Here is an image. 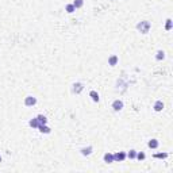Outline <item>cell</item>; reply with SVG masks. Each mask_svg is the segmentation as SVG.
I'll list each match as a JSON object with an SVG mask.
<instances>
[{
  "label": "cell",
  "mask_w": 173,
  "mask_h": 173,
  "mask_svg": "<svg viewBox=\"0 0 173 173\" xmlns=\"http://www.w3.org/2000/svg\"><path fill=\"white\" fill-rule=\"evenodd\" d=\"M150 28H152V23H150L149 20H142V22H139L137 24V30L141 34H149Z\"/></svg>",
  "instance_id": "cell-1"
},
{
  "label": "cell",
  "mask_w": 173,
  "mask_h": 173,
  "mask_svg": "<svg viewBox=\"0 0 173 173\" xmlns=\"http://www.w3.org/2000/svg\"><path fill=\"white\" fill-rule=\"evenodd\" d=\"M111 108L115 111V112H120V111L125 108V103H123L122 99H115L112 104H111Z\"/></svg>",
  "instance_id": "cell-2"
},
{
  "label": "cell",
  "mask_w": 173,
  "mask_h": 173,
  "mask_svg": "<svg viewBox=\"0 0 173 173\" xmlns=\"http://www.w3.org/2000/svg\"><path fill=\"white\" fill-rule=\"evenodd\" d=\"M84 91V84L80 83V81H76V83H73V85H72V92L75 95H80L81 92Z\"/></svg>",
  "instance_id": "cell-3"
},
{
  "label": "cell",
  "mask_w": 173,
  "mask_h": 173,
  "mask_svg": "<svg viewBox=\"0 0 173 173\" xmlns=\"http://www.w3.org/2000/svg\"><path fill=\"white\" fill-rule=\"evenodd\" d=\"M37 98L35 96H31V95H28V96H26L24 98V106L26 107H34L37 104Z\"/></svg>",
  "instance_id": "cell-4"
},
{
  "label": "cell",
  "mask_w": 173,
  "mask_h": 173,
  "mask_svg": "<svg viewBox=\"0 0 173 173\" xmlns=\"http://www.w3.org/2000/svg\"><path fill=\"white\" fill-rule=\"evenodd\" d=\"M127 158L126 152H116L114 153V162H123Z\"/></svg>",
  "instance_id": "cell-5"
},
{
  "label": "cell",
  "mask_w": 173,
  "mask_h": 173,
  "mask_svg": "<svg viewBox=\"0 0 173 173\" xmlns=\"http://www.w3.org/2000/svg\"><path fill=\"white\" fill-rule=\"evenodd\" d=\"M80 153H81V156H84V157H89L91 154L93 153V146H85V147H81V149H80Z\"/></svg>",
  "instance_id": "cell-6"
},
{
  "label": "cell",
  "mask_w": 173,
  "mask_h": 173,
  "mask_svg": "<svg viewBox=\"0 0 173 173\" xmlns=\"http://www.w3.org/2000/svg\"><path fill=\"white\" fill-rule=\"evenodd\" d=\"M164 107H165V104H164L162 100H156L153 104V110L156 111V112H161V111L164 110Z\"/></svg>",
  "instance_id": "cell-7"
},
{
  "label": "cell",
  "mask_w": 173,
  "mask_h": 173,
  "mask_svg": "<svg viewBox=\"0 0 173 173\" xmlns=\"http://www.w3.org/2000/svg\"><path fill=\"white\" fill-rule=\"evenodd\" d=\"M158 146H160V141L156 139V138H152V139H149V142H147V147L152 150L158 149Z\"/></svg>",
  "instance_id": "cell-8"
},
{
  "label": "cell",
  "mask_w": 173,
  "mask_h": 173,
  "mask_svg": "<svg viewBox=\"0 0 173 173\" xmlns=\"http://www.w3.org/2000/svg\"><path fill=\"white\" fill-rule=\"evenodd\" d=\"M118 62H119V57L116 54H111L110 57H108V65L110 66H116L118 65Z\"/></svg>",
  "instance_id": "cell-9"
},
{
  "label": "cell",
  "mask_w": 173,
  "mask_h": 173,
  "mask_svg": "<svg viewBox=\"0 0 173 173\" xmlns=\"http://www.w3.org/2000/svg\"><path fill=\"white\" fill-rule=\"evenodd\" d=\"M103 161L106 162V164H112V162H114V153L107 152V153L103 156Z\"/></svg>",
  "instance_id": "cell-10"
},
{
  "label": "cell",
  "mask_w": 173,
  "mask_h": 173,
  "mask_svg": "<svg viewBox=\"0 0 173 173\" xmlns=\"http://www.w3.org/2000/svg\"><path fill=\"white\" fill-rule=\"evenodd\" d=\"M89 98L92 99V102L99 103V100H100V95H99L95 89H92V91H89Z\"/></svg>",
  "instance_id": "cell-11"
},
{
  "label": "cell",
  "mask_w": 173,
  "mask_h": 173,
  "mask_svg": "<svg viewBox=\"0 0 173 173\" xmlns=\"http://www.w3.org/2000/svg\"><path fill=\"white\" fill-rule=\"evenodd\" d=\"M168 156H169V154L166 153V152H160V153H154L153 158H156V160H166Z\"/></svg>",
  "instance_id": "cell-12"
},
{
  "label": "cell",
  "mask_w": 173,
  "mask_h": 173,
  "mask_svg": "<svg viewBox=\"0 0 173 173\" xmlns=\"http://www.w3.org/2000/svg\"><path fill=\"white\" fill-rule=\"evenodd\" d=\"M38 130H39L41 134H50L51 133V129L47 125H39L38 126Z\"/></svg>",
  "instance_id": "cell-13"
},
{
  "label": "cell",
  "mask_w": 173,
  "mask_h": 173,
  "mask_svg": "<svg viewBox=\"0 0 173 173\" xmlns=\"http://www.w3.org/2000/svg\"><path fill=\"white\" fill-rule=\"evenodd\" d=\"M28 126L33 127V129H38V126H39V122H38L37 116H34V118H31L30 120H28Z\"/></svg>",
  "instance_id": "cell-14"
},
{
  "label": "cell",
  "mask_w": 173,
  "mask_h": 173,
  "mask_svg": "<svg viewBox=\"0 0 173 173\" xmlns=\"http://www.w3.org/2000/svg\"><path fill=\"white\" fill-rule=\"evenodd\" d=\"M165 57H166L165 51L164 50H157V53H156V60H157V61H164Z\"/></svg>",
  "instance_id": "cell-15"
},
{
  "label": "cell",
  "mask_w": 173,
  "mask_h": 173,
  "mask_svg": "<svg viewBox=\"0 0 173 173\" xmlns=\"http://www.w3.org/2000/svg\"><path fill=\"white\" fill-rule=\"evenodd\" d=\"M37 119H38V122H39V125H47V118H46V116H45L43 114L37 115Z\"/></svg>",
  "instance_id": "cell-16"
},
{
  "label": "cell",
  "mask_w": 173,
  "mask_h": 173,
  "mask_svg": "<svg viewBox=\"0 0 173 173\" xmlns=\"http://www.w3.org/2000/svg\"><path fill=\"white\" fill-rule=\"evenodd\" d=\"M173 28V20L170 19V18H168V19L165 20V30L166 31H170Z\"/></svg>",
  "instance_id": "cell-17"
},
{
  "label": "cell",
  "mask_w": 173,
  "mask_h": 173,
  "mask_svg": "<svg viewBox=\"0 0 173 173\" xmlns=\"http://www.w3.org/2000/svg\"><path fill=\"white\" fill-rule=\"evenodd\" d=\"M65 11H66L68 14H73V12L76 11V7L72 3H68L66 6H65Z\"/></svg>",
  "instance_id": "cell-18"
},
{
  "label": "cell",
  "mask_w": 173,
  "mask_h": 173,
  "mask_svg": "<svg viewBox=\"0 0 173 173\" xmlns=\"http://www.w3.org/2000/svg\"><path fill=\"white\" fill-rule=\"evenodd\" d=\"M126 154H127V158H129V160H135V156H137V150H135V149H130Z\"/></svg>",
  "instance_id": "cell-19"
},
{
  "label": "cell",
  "mask_w": 173,
  "mask_h": 173,
  "mask_svg": "<svg viewBox=\"0 0 173 173\" xmlns=\"http://www.w3.org/2000/svg\"><path fill=\"white\" fill-rule=\"evenodd\" d=\"M72 4L76 7V10H79V8H81L84 6V0H73Z\"/></svg>",
  "instance_id": "cell-20"
},
{
  "label": "cell",
  "mask_w": 173,
  "mask_h": 173,
  "mask_svg": "<svg viewBox=\"0 0 173 173\" xmlns=\"http://www.w3.org/2000/svg\"><path fill=\"white\" fill-rule=\"evenodd\" d=\"M146 158V154L143 153V152H137V156H135V160H138V161H143Z\"/></svg>",
  "instance_id": "cell-21"
},
{
  "label": "cell",
  "mask_w": 173,
  "mask_h": 173,
  "mask_svg": "<svg viewBox=\"0 0 173 173\" xmlns=\"http://www.w3.org/2000/svg\"><path fill=\"white\" fill-rule=\"evenodd\" d=\"M1 161H3V158H1V156H0V162H1Z\"/></svg>",
  "instance_id": "cell-22"
}]
</instances>
